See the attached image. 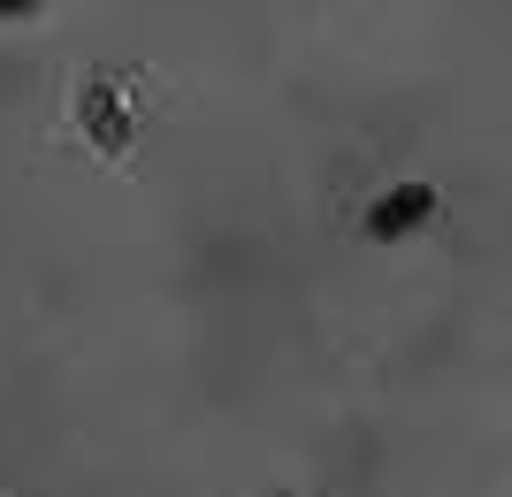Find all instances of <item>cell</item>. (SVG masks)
Masks as SVG:
<instances>
[{"instance_id": "6da1fadb", "label": "cell", "mask_w": 512, "mask_h": 497, "mask_svg": "<svg viewBox=\"0 0 512 497\" xmlns=\"http://www.w3.org/2000/svg\"><path fill=\"white\" fill-rule=\"evenodd\" d=\"M436 215V192L428 184H398V192H383L375 207H367V238H406V230H421V222Z\"/></svg>"}]
</instances>
